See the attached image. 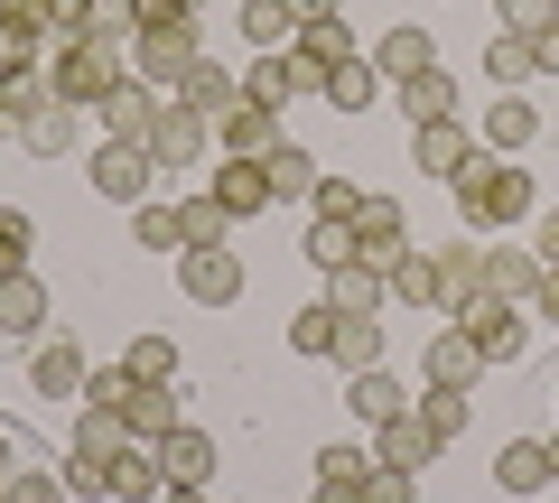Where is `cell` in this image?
Listing matches in <instances>:
<instances>
[{
  "instance_id": "cell-1",
  "label": "cell",
  "mask_w": 559,
  "mask_h": 503,
  "mask_svg": "<svg viewBox=\"0 0 559 503\" xmlns=\"http://www.w3.org/2000/svg\"><path fill=\"white\" fill-rule=\"evenodd\" d=\"M448 196H457V215H466V233H485L495 242L503 224H522L540 205V187H532V168L522 159H495V149H476V159L448 178Z\"/></svg>"
},
{
  "instance_id": "cell-2",
  "label": "cell",
  "mask_w": 559,
  "mask_h": 503,
  "mask_svg": "<svg viewBox=\"0 0 559 503\" xmlns=\"http://www.w3.org/2000/svg\"><path fill=\"white\" fill-rule=\"evenodd\" d=\"M47 84H57V103L94 112L103 94H121V84H131V57H112V47H84V38H57V57H47Z\"/></svg>"
},
{
  "instance_id": "cell-3",
  "label": "cell",
  "mask_w": 559,
  "mask_h": 503,
  "mask_svg": "<svg viewBox=\"0 0 559 503\" xmlns=\"http://www.w3.org/2000/svg\"><path fill=\"white\" fill-rule=\"evenodd\" d=\"M197 57H205V28H197V20H178V28H140V38H131V84H150V94H178Z\"/></svg>"
},
{
  "instance_id": "cell-4",
  "label": "cell",
  "mask_w": 559,
  "mask_h": 503,
  "mask_svg": "<svg viewBox=\"0 0 559 503\" xmlns=\"http://www.w3.org/2000/svg\"><path fill=\"white\" fill-rule=\"evenodd\" d=\"M150 178H159V159L131 141H103L94 159H84V187H94L103 205H150Z\"/></svg>"
},
{
  "instance_id": "cell-5",
  "label": "cell",
  "mask_w": 559,
  "mask_h": 503,
  "mask_svg": "<svg viewBox=\"0 0 559 503\" xmlns=\"http://www.w3.org/2000/svg\"><path fill=\"white\" fill-rule=\"evenodd\" d=\"M205 149H215V121H197L187 103H159V131H150V159H159V178H197Z\"/></svg>"
},
{
  "instance_id": "cell-6",
  "label": "cell",
  "mask_w": 559,
  "mask_h": 503,
  "mask_svg": "<svg viewBox=\"0 0 559 503\" xmlns=\"http://www.w3.org/2000/svg\"><path fill=\"white\" fill-rule=\"evenodd\" d=\"M345 57H364V47H355V28H345V20H318V28H299V38H289V65H299L308 103H326V75H336Z\"/></svg>"
},
{
  "instance_id": "cell-7",
  "label": "cell",
  "mask_w": 559,
  "mask_h": 503,
  "mask_svg": "<svg viewBox=\"0 0 559 503\" xmlns=\"http://www.w3.org/2000/svg\"><path fill=\"white\" fill-rule=\"evenodd\" d=\"M457 326H466V336H476V355H485V363H513L522 345H532V318H522L513 299H495V289H485V299L466 308Z\"/></svg>"
},
{
  "instance_id": "cell-8",
  "label": "cell",
  "mask_w": 559,
  "mask_h": 503,
  "mask_svg": "<svg viewBox=\"0 0 559 503\" xmlns=\"http://www.w3.org/2000/svg\"><path fill=\"white\" fill-rule=\"evenodd\" d=\"M419 373H429V392H476L485 383V355L466 326H439V336L419 345Z\"/></svg>"
},
{
  "instance_id": "cell-9",
  "label": "cell",
  "mask_w": 559,
  "mask_h": 503,
  "mask_svg": "<svg viewBox=\"0 0 559 503\" xmlns=\"http://www.w3.org/2000/svg\"><path fill=\"white\" fill-rule=\"evenodd\" d=\"M187 308H234L242 299V252H178Z\"/></svg>"
},
{
  "instance_id": "cell-10",
  "label": "cell",
  "mask_w": 559,
  "mask_h": 503,
  "mask_svg": "<svg viewBox=\"0 0 559 503\" xmlns=\"http://www.w3.org/2000/svg\"><path fill=\"white\" fill-rule=\"evenodd\" d=\"M28 383H38V402H84L94 363H84L66 336H38V345H28Z\"/></svg>"
},
{
  "instance_id": "cell-11",
  "label": "cell",
  "mask_w": 559,
  "mask_h": 503,
  "mask_svg": "<svg viewBox=\"0 0 559 503\" xmlns=\"http://www.w3.org/2000/svg\"><path fill=\"white\" fill-rule=\"evenodd\" d=\"M540 280H550V262H540L532 242H485V289H495V299L532 308V299H540Z\"/></svg>"
},
{
  "instance_id": "cell-12",
  "label": "cell",
  "mask_w": 559,
  "mask_h": 503,
  "mask_svg": "<svg viewBox=\"0 0 559 503\" xmlns=\"http://www.w3.org/2000/svg\"><path fill=\"white\" fill-rule=\"evenodd\" d=\"M47 318H57V299H47L38 271H20V280H0V345H38Z\"/></svg>"
},
{
  "instance_id": "cell-13",
  "label": "cell",
  "mask_w": 559,
  "mask_h": 503,
  "mask_svg": "<svg viewBox=\"0 0 559 503\" xmlns=\"http://www.w3.org/2000/svg\"><path fill=\"white\" fill-rule=\"evenodd\" d=\"M401 252H411V215H401L392 196H364V215H355V262L392 271Z\"/></svg>"
},
{
  "instance_id": "cell-14",
  "label": "cell",
  "mask_w": 559,
  "mask_h": 503,
  "mask_svg": "<svg viewBox=\"0 0 559 503\" xmlns=\"http://www.w3.org/2000/svg\"><path fill=\"white\" fill-rule=\"evenodd\" d=\"M476 149L485 141L466 131V121H419V131H411V168H419V178H457Z\"/></svg>"
},
{
  "instance_id": "cell-15",
  "label": "cell",
  "mask_w": 559,
  "mask_h": 503,
  "mask_svg": "<svg viewBox=\"0 0 559 503\" xmlns=\"http://www.w3.org/2000/svg\"><path fill=\"white\" fill-rule=\"evenodd\" d=\"M159 103H168V94H150V84H121V94H103V103H94V112H103V141L150 149V131H159Z\"/></svg>"
},
{
  "instance_id": "cell-16",
  "label": "cell",
  "mask_w": 559,
  "mask_h": 503,
  "mask_svg": "<svg viewBox=\"0 0 559 503\" xmlns=\"http://www.w3.org/2000/svg\"><path fill=\"white\" fill-rule=\"evenodd\" d=\"M429 271H439V308H448V318H466V308L485 299V252H476V242H448V252H429Z\"/></svg>"
},
{
  "instance_id": "cell-17",
  "label": "cell",
  "mask_w": 559,
  "mask_h": 503,
  "mask_svg": "<svg viewBox=\"0 0 559 503\" xmlns=\"http://www.w3.org/2000/svg\"><path fill=\"white\" fill-rule=\"evenodd\" d=\"M429 457H439V439L419 429V410H401V420L373 429V466H392V476H429Z\"/></svg>"
},
{
  "instance_id": "cell-18",
  "label": "cell",
  "mask_w": 559,
  "mask_h": 503,
  "mask_svg": "<svg viewBox=\"0 0 559 503\" xmlns=\"http://www.w3.org/2000/svg\"><path fill=\"white\" fill-rule=\"evenodd\" d=\"M121 420H131V447H159L168 429H187V392H178V383H140Z\"/></svg>"
},
{
  "instance_id": "cell-19",
  "label": "cell",
  "mask_w": 559,
  "mask_h": 503,
  "mask_svg": "<svg viewBox=\"0 0 559 503\" xmlns=\"http://www.w3.org/2000/svg\"><path fill=\"white\" fill-rule=\"evenodd\" d=\"M205 196H215L234 224L261 215V205H280V196H271V168H261V159H215V187H205Z\"/></svg>"
},
{
  "instance_id": "cell-20",
  "label": "cell",
  "mask_w": 559,
  "mask_h": 503,
  "mask_svg": "<svg viewBox=\"0 0 559 503\" xmlns=\"http://www.w3.org/2000/svg\"><path fill=\"white\" fill-rule=\"evenodd\" d=\"M373 65H382V84H411V75H429V65H439V38H429V28H382L373 38Z\"/></svg>"
},
{
  "instance_id": "cell-21",
  "label": "cell",
  "mask_w": 559,
  "mask_h": 503,
  "mask_svg": "<svg viewBox=\"0 0 559 503\" xmlns=\"http://www.w3.org/2000/svg\"><path fill=\"white\" fill-rule=\"evenodd\" d=\"M215 149H224V159H271V149H280V112H261V103H234V112L215 121Z\"/></svg>"
},
{
  "instance_id": "cell-22",
  "label": "cell",
  "mask_w": 559,
  "mask_h": 503,
  "mask_svg": "<svg viewBox=\"0 0 559 503\" xmlns=\"http://www.w3.org/2000/svg\"><path fill=\"white\" fill-rule=\"evenodd\" d=\"M495 484H503V494H550V439H503L495 447Z\"/></svg>"
},
{
  "instance_id": "cell-23",
  "label": "cell",
  "mask_w": 559,
  "mask_h": 503,
  "mask_svg": "<svg viewBox=\"0 0 559 503\" xmlns=\"http://www.w3.org/2000/svg\"><path fill=\"white\" fill-rule=\"evenodd\" d=\"M168 103H187V112H197V121H224V112H234V103H242V75H224L215 57H197V65H187V84H178V94H168Z\"/></svg>"
},
{
  "instance_id": "cell-24",
  "label": "cell",
  "mask_w": 559,
  "mask_h": 503,
  "mask_svg": "<svg viewBox=\"0 0 559 503\" xmlns=\"http://www.w3.org/2000/svg\"><path fill=\"white\" fill-rule=\"evenodd\" d=\"M382 299H392V280H382L373 262H345V271H326V308H336V318H382Z\"/></svg>"
},
{
  "instance_id": "cell-25",
  "label": "cell",
  "mask_w": 559,
  "mask_h": 503,
  "mask_svg": "<svg viewBox=\"0 0 559 503\" xmlns=\"http://www.w3.org/2000/svg\"><path fill=\"white\" fill-rule=\"evenodd\" d=\"M392 103L411 112V131H419V121H457V75H448V65H429V75L392 84Z\"/></svg>"
},
{
  "instance_id": "cell-26",
  "label": "cell",
  "mask_w": 559,
  "mask_h": 503,
  "mask_svg": "<svg viewBox=\"0 0 559 503\" xmlns=\"http://www.w3.org/2000/svg\"><path fill=\"white\" fill-rule=\"evenodd\" d=\"M345 410H355L364 429H382V420H401V410H411V383H401V373H355V392H345Z\"/></svg>"
},
{
  "instance_id": "cell-27",
  "label": "cell",
  "mask_w": 559,
  "mask_h": 503,
  "mask_svg": "<svg viewBox=\"0 0 559 503\" xmlns=\"http://www.w3.org/2000/svg\"><path fill=\"white\" fill-rule=\"evenodd\" d=\"M159 476H168V484H205V476H215V439H205L197 420L168 429V439H159Z\"/></svg>"
},
{
  "instance_id": "cell-28",
  "label": "cell",
  "mask_w": 559,
  "mask_h": 503,
  "mask_svg": "<svg viewBox=\"0 0 559 503\" xmlns=\"http://www.w3.org/2000/svg\"><path fill=\"white\" fill-rule=\"evenodd\" d=\"M532 141H540V112H532V103H513V94L485 103V149H495V159H522Z\"/></svg>"
},
{
  "instance_id": "cell-29",
  "label": "cell",
  "mask_w": 559,
  "mask_h": 503,
  "mask_svg": "<svg viewBox=\"0 0 559 503\" xmlns=\"http://www.w3.org/2000/svg\"><path fill=\"white\" fill-rule=\"evenodd\" d=\"M242 103L280 112V103H308V84H299V65H289V57H252V65H242Z\"/></svg>"
},
{
  "instance_id": "cell-30",
  "label": "cell",
  "mask_w": 559,
  "mask_h": 503,
  "mask_svg": "<svg viewBox=\"0 0 559 503\" xmlns=\"http://www.w3.org/2000/svg\"><path fill=\"white\" fill-rule=\"evenodd\" d=\"M289 38H299L289 0H242V47H252V57H289Z\"/></svg>"
},
{
  "instance_id": "cell-31",
  "label": "cell",
  "mask_w": 559,
  "mask_h": 503,
  "mask_svg": "<svg viewBox=\"0 0 559 503\" xmlns=\"http://www.w3.org/2000/svg\"><path fill=\"white\" fill-rule=\"evenodd\" d=\"M47 57H57V28L47 20H0V75H28Z\"/></svg>"
},
{
  "instance_id": "cell-32",
  "label": "cell",
  "mask_w": 559,
  "mask_h": 503,
  "mask_svg": "<svg viewBox=\"0 0 559 503\" xmlns=\"http://www.w3.org/2000/svg\"><path fill=\"white\" fill-rule=\"evenodd\" d=\"M382 103V65L373 57H345L336 75H326V112H373Z\"/></svg>"
},
{
  "instance_id": "cell-33",
  "label": "cell",
  "mask_w": 559,
  "mask_h": 503,
  "mask_svg": "<svg viewBox=\"0 0 559 503\" xmlns=\"http://www.w3.org/2000/svg\"><path fill=\"white\" fill-rule=\"evenodd\" d=\"M121 447H131V420H121V410H94V402H75V457H103V466H112Z\"/></svg>"
},
{
  "instance_id": "cell-34",
  "label": "cell",
  "mask_w": 559,
  "mask_h": 503,
  "mask_svg": "<svg viewBox=\"0 0 559 503\" xmlns=\"http://www.w3.org/2000/svg\"><path fill=\"white\" fill-rule=\"evenodd\" d=\"M57 103V84H47V65H28V75H0V131L20 141V121L28 112H47Z\"/></svg>"
},
{
  "instance_id": "cell-35",
  "label": "cell",
  "mask_w": 559,
  "mask_h": 503,
  "mask_svg": "<svg viewBox=\"0 0 559 503\" xmlns=\"http://www.w3.org/2000/svg\"><path fill=\"white\" fill-rule=\"evenodd\" d=\"M20 149H28V159H66V149H75V103L28 112V121H20Z\"/></svg>"
},
{
  "instance_id": "cell-36",
  "label": "cell",
  "mask_w": 559,
  "mask_h": 503,
  "mask_svg": "<svg viewBox=\"0 0 559 503\" xmlns=\"http://www.w3.org/2000/svg\"><path fill=\"white\" fill-rule=\"evenodd\" d=\"M419 429H429V439H439V447H457L466 439V420H476V392H419Z\"/></svg>"
},
{
  "instance_id": "cell-37",
  "label": "cell",
  "mask_w": 559,
  "mask_h": 503,
  "mask_svg": "<svg viewBox=\"0 0 559 503\" xmlns=\"http://www.w3.org/2000/svg\"><path fill=\"white\" fill-rule=\"evenodd\" d=\"M75 38H84V47H112V57H131V38H140V10H131V0H94Z\"/></svg>"
},
{
  "instance_id": "cell-38",
  "label": "cell",
  "mask_w": 559,
  "mask_h": 503,
  "mask_svg": "<svg viewBox=\"0 0 559 503\" xmlns=\"http://www.w3.org/2000/svg\"><path fill=\"white\" fill-rule=\"evenodd\" d=\"M112 494H121V503H159V494H168L159 447H121V457H112Z\"/></svg>"
},
{
  "instance_id": "cell-39",
  "label": "cell",
  "mask_w": 559,
  "mask_h": 503,
  "mask_svg": "<svg viewBox=\"0 0 559 503\" xmlns=\"http://www.w3.org/2000/svg\"><path fill=\"white\" fill-rule=\"evenodd\" d=\"M261 168H271V196H289V205H308V196H318V178H326V168L308 159L299 141H280V149H271Z\"/></svg>"
},
{
  "instance_id": "cell-40",
  "label": "cell",
  "mask_w": 559,
  "mask_h": 503,
  "mask_svg": "<svg viewBox=\"0 0 559 503\" xmlns=\"http://www.w3.org/2000/svg\"><path fill=\"white\" fill-rule=\"evenodd\" d=\"M382 280H392V308H439V271H429V252H401Z\"/></svg>"
},
{
  "instance_id": "cell-41",
  "label": "cell",
  "mask_w": 559,
  "mask_h": 503,
  "mask_svg": "<svg viewBox=\"0 0 559 503\" xmlns=\"http://www.w3.org/2000/svg\"><path fill=\"white\" fill-rule=\"evenodd\" d=\"M485 75H495L503 94H513L522 75H540V57H532V38H513V28H495V38H485Z\"/></svg>"
},
{
  "instance_id": "cell-42",
  "label": "cell",
  "mask_w": 559,
  "mask_h": 503,
  "mask_svg": "<svg viewBox=\"0 0 559 503\" xmlns=\"http://www.w3.org/2000/svg\"><path fill=\"white\" fill-rule=\"evenodd\" d=\"M121 373H131V383H178V345L168 336H131L121 345Z\"/></svg>"
},
{
  "instance_id": "cell-43",
  "label": "cell",
  "mask_w": 559,
  "mask_h": 503,
  "mask_svg": "<svg viewBox=\"0 0 559 503\" xmlns=\"http://www.w3.org/2000/svg\"><path fill=\"white\" fill-rule=\"evenodd\" d=\"M326 363L373 373V363H382V326H373V318H336V355H326Z\"/></svg>"
},
{
  "instance_id": "cell-44",
  "label": "cell",
  "mask_w": 559,
  "mask_h": 503,
  "mask_svg": "<svg viewBox=\"0 0 559 503\" xmlns=\"http://www.w3.org/2000/svg\"><path fill=\"white\" fill-rule=\"evenodd\" d=\"M131 233H140V252H187V224H178V205H131Z\"/></svg>"
},
{
  "instance_id": "cell-45",
  "label": "cell",
  "mask_w": 559,
  "mask_h": 503,
  "mask_svg": "<svg viewBox=\"0 0 559 503\" xmlns=\"http://www.w3.org/2000/svg\"><path fill=\"white\" fill-rule=\"evenodd\" d=\"M299 252H308L318 271H345V262H355V224H336V215H308V242H299Z\"/></svg>"
},
{
  "instance_id": "cell-46",
  "label": "cell",
  "mask_w": 559,
  "mask_h": 503,
  "mask_svg": "<svg viewBox=\"0 0 559 503\" xmlns=\"http://www.w3.org/2000/svg\"><path fill=\"white\" fill-rule=\"evenodd\" d=\"M289 355H308V363H326L336 355V308H299V318H289Z\"/></svg>"
},
{
  "instance_id": "cell-47",
  "label": "cell",
  "mask_w": 559,
  "mask_h": 503,
  "mask_svg": "<svg viewBox=\"0 0 559 503\" xmlns=\"http://www.w3.org/2000/svg\"><path fill=\"white\" fill-rule=\"evenodd\" d=\"M178 224H187V252H224V233H234V215H224L215 196H187Z\"/></svg>"
},
{
  "instance_id": "cell-48",
  "label": "cell",
  "mask_w": 559,
  "mask_h": 503,
  "mask_svg": "<svg viewBox=\"0 0 559 503\" xmlns=\"http://www.w3.org/2000/svg\"><path fill=\"white\" fill-rule=\"evenodd\" d=\"M28 252H38V224H28L20 205H0V280H20Z\"/></svg>"
},
{
  "instance_id": "cell-49",
  "label": "cell",
  "mask_w": 559,
  "mask_h": 503,
  "mask_svg": "<svg viewBox=\"0 0 559 503\" xmlns=\"http://www.w3.org/2000/svg\"><path fill=\"white\" fill-rule=\"evenodd\" d=\"M0 503H75V494H66V476H47V466H10V476H0Z\"/></svg>"
},
{
  "instance_id": "cell-50",
  "label": "cell",
  "mask_w": 559,
  "mask_h": 503,
  "mask_svg": "<svg viewBox=\"0 0 559 503\" xmlns=\"http://www.w3.org/2000/svg\"><path fill=\"white\" fill-rule=\"evenodd\" d=\"M57 476H66V494H75V503H112V466H103V457H75V447H66Z\"/></svg>"
},
{
  "instance_id": "cell-51",
  "label": "cell",
  "mask_w": 559,
  "mask_h": 503,
  "mask_svg": "<svg viewBox=\"0 0 559 503\" xmlns=\"http://www.w3.org/2000/svg\"><path fill=\"white\" fill-rule=\"evenodd\" d=\"M308 215H336V224H355V215H364V187H355V178H318Z\"/></svg>"
},
{
  "instance_id": "cell-52",
  "label": "cell",
  "mask_w": 559,
  "mask_h": 503,
  "mask_svg": "<svg viewBox=\"0 0 559 503\" xmlns=\"http://www.w3.org/2000/svg\"><path fill=\"white\" fill-rule=\"evenodd\" d=\"M131 373H121V363H94V383H84V402H94V410H131Z\"/></svg>"
},
{
  "instance_id": "cell-53",
  "label": "cell",
  "mask_w": 559,
  "mask_h": 503,
  "mask_svg": "<svg viewBox=\"0 0 559 503\" xmlns=\"http://www.w3.org/2000/svg\"><path fill=\"white\" fill-rule=\"evenodd\" d=\"M503 28L513 38H540V28H559V0H503Z\"/></svg>"
},
{
  "instance_id": "cell-54",
  "label": "cell",
  "mask_w": 559,
  "mask_h": 503,
  "mask_svg": "<svg viewBox=\"0 0 559 503\" xmlns=\"http://www.w3.org/2000/svg\"><path fill=\"white\" fill-rule=\"evenodd\" d=\"M364 503H419V476H392V466H373V476H364Z\"/></svg>"
},
{
  "instance_id": "cell-55",
  "label": "cell",
  "mask_w": 559,
  "mask_h": 503,
  "mask_svg": "<svg viewBox=\"0 0 559 503\" xmlns=\"http://www.w3.org/2000/svg\"><path fill=\"white\" fill-rule=\"evenodd\" d=\"M131 10H140V28H178L187 20V0H131Z\"/></svg>"
},
{
  "instance_id": "cell-56",
  "label": "cell",
  "mask_w": 559,
  "mask_h": 503,
  "mask_svg": "<svg viewBox=\"0 0 559 503\" xmlns=\"http://www.w3.org/2000/svg\"><path fill=\"white\" fill-rule=\"evenodd\" d=\"M84 10H94V0H47V28H57V38H75Z\"/></svg>"
},
{
  "instance_id": "cell-57",
  "label": "cell",
  "mask_w": 559,
  "mask_h": 503,
  "mask_svg": "<svg viewBox=\"0 0 559 503\" xmlns=\"http://www.w3.org/2000/svg\"><path fill=\"white\" fill-rule=\"evenodd\" d=\"M289 20H299V28H318V20H345V0H289Z\"/></svg>"
},
{
  "instance_id": "cell-58",
  "label": "cell",
  "mask_w": 559,
  "mask_h": 503,
  "mask_svg": "<svg viewBox=\"0 0 559 503\" xmlns=\"http://www.w3.org/2000/svg\"><path fill=\"white\" fill-rule=\"evenodd\" d=\"M532 57H540V75H559V28H540V38H532Z\"/></svg>"
},
{
  "instance_id": "cell-59",
  "label": "cell",
  "mask_w": 559,
  "mask_h": 503,
  "mask_svg": "<svg viewBox=\"0 0 559 503\" xmlns=\"http://www.w3.org/2000/svg\"><path fill=\"white\" fill-rule=\"evenodd\" d=\"M532 252H540V262L559 271V215H540V242H532Z\"/></svg>"
},
{
  "instance_id": "cell-60",
  "label": "cell",
  "mask_w": 559,
  "mask_h": 503,
  "mask_svg": "<svg viewBox=\"0 0 559 503\" xmlns=\"http://www.w3.org/2000/svg\"><path fill=\"white\" fill-rule=\"evenodd\" d=\"M532 308H540V318L559 326V271H550V280H540V299H532Z\"/></svg>"
},
{
  "instance_id": "cell-61",
  "label": "cell",
  "mask_w": 559,
  "mask_h": 503,
  "mask_svg": "<svg viewBox=\"0 0 559 503\" xmlns=\"http://www.w3.org/2000/svg\"><path fill=\"white\" fill-rule=\"evenodd\" d=\"M159 503H215V494H205V484H168Z\"/></svg>"
},
{
  "instance_id": "cell-62",
  "label": "cell",
  "mask_w": 559,
  "mask_h": 503,
  "mask_svg": "<svg viewBox=\"0 0 559 503\" xmlns=\"http://www.w3.org/2000/svg\"><path fill=\"white\" fill-rule=\"evenodd\" d=\"M10 466H20V439H10V429H0V476H10Z\"/></svg>"
},
{
  "instance_id": "cell-63",
  "label": "cell",
  "mask_w": 559,
  "mask_h": 503,
  "mask_svg": "<svg viewBox=\"0 0 559 503\" xmlns=\"http://www.w3.org/2000/svg\"><path fill=\"white\" fill-rule=\"evenodd\" d=\"M550 476H559V439H550Z\"/></svg>"
},
{
  "instance_id": "cell-64",
  "label": "cell",
  "mask_w": 559,
  "mask_h": 503,
  "mask_svg": "<svg viewBox=\"0 0 559 503\" xmlns=\"http://www.w3.org/2000/svg\"><path fill=\"white\" fill-rule=\"evenodd\" d=\"M197 10H205V0H187V20H197Z\"/></svg>"
}]
</instances>
